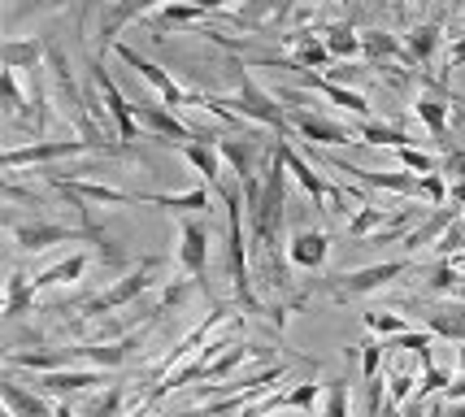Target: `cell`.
<instances>
[{
    "label": "cell",
    "instance_id": "5b68a950",
    "mask_svg": "<svg viewBox=\"0 0 465 417\" xmlns=\"http://www.w3.org/2000/svg\"><path fill=\"white\" fill-rule=\"evenodd\" d=\"M9 235L18 243V253H44L53 243H92L83 226H65V222H9Z\"/></svg>",
    "mask_w": 465,
    "mask_h": 417
},
{
    "label": "cell",
    "instance_id": "6da1fadb",
    "mask_svg": "<svg viewBox=\"0 0 465 417\" xmlns=\"http://www.w3.org/2000/svg\"><path fill=\"white\" fill-rule=\"evenodd\" d=\"M223 204H226V274L235 283V296L257 313L262 300L252 292V265H248V243H243V187H226L223 192Z\"/></svg>",
    "mask_w": 465,
    "mask_h": 417
},
{
    "label": "cell",
    "instance_id": "3957f363",
    "mask_svg": "<svg viewBox=\"0 0 465 417\" xmlns=\"http://www.w3.org/2000/svg\"><path fill=\"white\" fill-rule=\"evenodd\" d=\"M401 274H409V257H391V261H379V265H365V270H352V274L322 278V292L335 304H348V300H361L370 292L387 287V283H396Z\"/></svg>",
    "mask_w": 465,
    "mask_h": 417
},
{
    "label": "cell",
    "instance_id": "1f68e13d",
    "mask_svg": "<svg viewBox=\"0 0 465 417\" xmlns=\"http://www.w3.org/2000/svg\"><path fill=\"white\" fill-rule=\"evenodd\" d=\"M365 326H370V335H383V343L409 331L405 318H401V313H387V309H370V313H365Z\"/></svg>",
    "mask_w": 465,
    "mask_h": 417
},
{
    "label": "cell",
    "instance_id": "8d00e7d4",
    "mask_svg": "<svg viewBox=\"0 0 465 417\" xmlns=\"http://www.w3.org/2000/svg\"><path fill=\"white\" fill-rule=\"evenodd\" d=\"M322 417H352V396H348V382H331L326 387V404H322Z\"/></svg>",
    "mask_w": 465,
    "mask_h": 417
},
{
    "label": "cell",
    "instance_id": "f35d334b",
    "mask_svg": "<svg viewBox=\"0 0 465 417\" xmlns=\"http://www.w3.org/2000/svg\"><path fill=\"white\" fill-rule=\"evenodd\" d=\"M383 222H387L383 209H370V204H361V213H357V218H348V235H352V239H370V231H374V226H383Z\"/></svg>",
    "mask_w": 465,
    "mask_h": 417
},
{
    "label": "cell",
    "instance_id": "9a60e30c",
    "mask_svg": "<svg viewBox=\"0 0 465 417\" xmlns=\"http://www.w3.org/2000/svg\"><path fill=\"white\" fill-rule=\"evenodd\" d=\"M301 87H309V92H322L331 104H340V109H348V114H357L361 122H370V100L361 96V92H352V87H344V83H331L326 74H313V70H301Z\"/></svg>",
    "mask_w": 465,
    "mask_h": 417
},
{
    "label": "cell",
    "instance_id": "d6a6232c",
    "mask_svg": "<svg viewBox=\"0 0 465 417\" xmlns=\"http://www.w3.org/2000/svg\"><path fill=\"white\" fill-rule=\"evenodd\" d=\"M435 48H440V26H435V22H422V26L409 35V53H413L418 61H430L435 57Z\"/></svg>",
    "mask_w": 465,
    "mask_h": 417
},
{
    "label": "cell",
    "instance_id": "ac0fdd59",
    "mask_svg": "<svg viewBox=\"0 0 465 417\" xmlns=\"http://www.w3.org/2000/svg\"><path fill=\"white\" fill-rule=\"evenodd\" d=\"M183 157H187V165H192V170H196V174H201L204 183H209V187H213V183L223 179V148H218V144H213V139H192V144H183L179 148Z\"/></svg>",
    "mask_w": 465,
    "mask_h": 417
},
{
    "label": "cell",
    "instance_id": "44dd1931",
    "mask_svg": "<svg viewBox=\"0 0 465 417\" xmlns=\"http://www.w3.org/2000/svg\"><path fill=\"white\" fill-rule=\"evenodd\" d=\"M287 44H292V65L296 70H322V65H331V48H326V40H313L309 31H292V35H283Z\"/></svg>",
    "mask_w": 465,
    "mask_h": 417
},
{
    "label": "cell",
    "instance_id": "681fc988",
    "mask_svg": "<svg viewBox=\"0 0 465 417\" xmlns=\"http://www.w3.org/2000/svg\"><path fill=\"white\" fill-rule=\"evenodd\" d=\"M457 365H461V370H465V348H457Z\"/></svg>",
    "mask_w": 465,
    "mask_h": 417
},
{
    "label": "cell",
    "instance_id": "484cf974",
    "mask_svg": "<svg viewBox=\"0 0 465 417\" xmlns=\"http://www.w3.org/2000/svg\"><path fill=\"white\" fill-rule=\"evenodd\" d=\"M352 135H357V144H370V148H409L413 139L405 135V131H396V126H387V122H357L352 126Z\"/></svg>",
    "mask_w": 465,
    "mask_h": 417
},
{
    "label": "cell",
    "instance_id": "52a82bcc",
    "mask_svg": "<svg viewBox=\"0 0 465 417\" xmlns=\"http://www.w3.org/2000/svg\"><path fill=\"white\" fill-rule=\"evenodd\" d=\"M92 83H96V92L104 96L109 104V118H114V131H118V144H131V139H140V118H135V104L118 92V83L109 79V70H104V61L96 57L92 61Z\"/></svg>",
    "mask_w": 465,
    "mask_h": 417
},
{
    "label": "cell",
    "instance_id": "8fae6325",
    "mask_svg": "<svg viewBox=\"0 0 465 417\" xmlns=\"http://www.w3.org/2000/svg\"><path fill=\"white\" fill-rule=\"evenodd\" d=\"M179 265L192 283L209 270V226H204V222L192 218L179 226Z\"/></svg>",
    "mask_w": 465,
    "mask_h": 417
},
{
    "label": "cell",
    "instance_id": "b9f144b4",
    "mask_svg": "<svg viewBox=\"0 0 465 417\" xmlns=\"http://www.w3.org/2000/svg\"><path fill=\"white\" fill-rule=\"evenodd\" d=\"M361 44L370 57H401V44L391 40L387 31H370V35H361Z\"/></svg>",
    "mask_w": 465,
    "mask_h": 417
},
{
    "label": "cell",
    "instance_id": "f546056e",
    "mask_svg": "<svg viewBox=\"0 0 465 417\" xmlns=\"http://www.w3.org/2000/svg\"><path fill=\"white\" fill-rule=\"evenodd\" d=\"M426 287H430L435 296H444V292H452V296H457V292H461V287H465L461 265H457V261H452V257H444V261H440V265H435V274H430V283H426Z\"/></svg>",
    "mask_w": 465,
    "mask_h": 417
},
{
    "label": "cell",
    "instance_id": "f6af8a7d",
    "mask_svg": "<svg viewBox=\"0 0 465 417\" xmlns=\"http://www.w3.org/2000/svg\"><path fill=\"white\" fill-rule=\"evenodd\" d=\"M448 70H465V35L448 44Z\"/></svg>",
    "mask_w": 465,
    "mask_h": 417
},
{
    "label": "cell",
    "instance_id": "7bdbcfd3",
    "mask_svg": "<svg viewBox=\"0 0 465 417\" xmlns=\"http://www.w3.org/2000/svg\"><path fill=\"white\" fill-rule=\"evenodd\" d=\"M418 196L430 200L435 209H444V200H448V183H444V174H422V179H418Z\"/></svg>",
    "mask_w": 465,
    "mask_h": 417
},
{
    "label": "cell",
    "instance_id": "ee69618b",
    "mask_svg": "<svg viewBox=\"0 0 465 417\" xmlns=\"http://www.w3.org/2000/svg\"><path fill=\"white\" fill-rule=\"evenodd\" d=\"M440 253H444V257H461L465 253V218L448 226V235L440 239Z\"/></svg>",
    "mask_w": 465,
    "mask_h": 417
},
{
    "label": "cell",
    "instance_id": "f1b7e54d",
    "mask_svg": "<svg viewBox=\"0 0 465 417\" xmlns=\"http://www.w3.org/2000/svg\"><path fill=\"white\" fill-rule=\"evenodd\" d=\"M79 413H83V417H122V387H104V392H92Z\"/></svg>",
    "mask_w": 465,
    "mask_h": 417
},
{
    "label": "cell",
    "instance_id": "816d5d0a",
    "mask_svg": "<svg viewBox=\"0 0 465 417\" xmlns=\"http://www.w3.org/2000/svg\"><path fill=\"white\" fill-rule=\"evenodd\" d=\"M452 261H457V265H461V261H465V253H461V257H452Z\"/></svg>",
    "mask_w": 465,
    "mask_h": 417
},
{
    "label": "cell",
    "instance_id": "7c38bea8",
    "mask_svg": "<svg viewBox=\"0 0 465 417\" xmlns=\"http://www.w3.org/2000/svg\"><path fill=\"white\" fill-rule=\"evenodd\" d=\"M287 118H292V131H296V139H309V144H352V131L348 126H340V122L322 118V114H309V109H287Z\"/></svg>",
    "mask_w": 465,
    "mask_h": 417
},
{
    "label": "cell",
    "instance_id": "5bb4252c",
    "mask_svg": "<svg viewBox=\"0 0 465 417\" xmlns=\"http://www.w3.org/2000/svg\"><path fill=\"white\" fill-rule=\"evenodd\" d=\"M109 378L104 370H92V365H74V370H53V374H40V387L48 396H79V392H92V387H104Z\"/></svg>",
    "mask_w": 465,
    "mask_h": 417
},
{
    "label": "cell",
    "instance_id": "8992f818",
    "mask_svg": "<svg viewBox=\"0 0 465 417\" xmlns=\"http://www.w3.org/2000/svg\"><path fill=\"white\" fill-rule=\"evenodd\" d=\"M114 53H118V61H126V65H131V70H135V74H140V79L148 83L157 96H162L165 109H192V92H187V87H179V83H174V74H165L157 61H143L140 53H135V48H126V44H114Z\"/></svg>",
    "mask_w": 465,
    "mask_h": 417
},
{
    "label": "cell",
    "instance_id": "ab89813d",
    "mask_svg": "<svg viewBox=\"0 0 465 417\" xmlns=\"http://www.w3.org/2000/svg\"><path fill=\"white\" fill-rule=\"evenodd\" d=\"M383 343H379V339H365L361 343V378L365 382H374V378H379V370H383Z\"/></svg>",
    "mask_w": 465,
    "mask_h": 417
},
{
    "label": "cell",
    "instance_id": "4fadbf2b",
    "mask_svg": "<svg viewBox=\"0 0 465 417\" xmlns=\"http://www.w3.org/2000/svg\"><path fill=\"white\" fill-rule=\"evenodd\" d=\"M53 187L61 196H79L87 204H140V192H122V187H109V183H92V179H61V174H48Z\"/></svg>",
    "mask_w": 465,
    "mask_h": 417
},
{
    "label": "cell",
    "instance_id": "9c48e42d",
    "mask_svg": "<svg viewBox=\"0 0 465 417\" xmlns=\"http://www.w3.org/2000/svg\"><path fill=\"white\" fill-rule=\"evenodd\" d=\"M279 157H283V165H287V174L301 183L304 192H309V200H313V209H322V213H331L326 209V196H331V187H326V179L318 174V165L304 157L301 148H292V139H279V148H274Z\"/></svg>",
    "mask_w": 465,
    "mask_h": 417
},
{
    "label": "cell",
    "instance_id": "83f0119b",
    "mask_svg": "<svg viewBox=\"0 0 465 417\" xmlns=\"http://www.w3.org/2000/svg\"><path fill=\"white\" fill-rule=\"evenodd\" d=\"M326 48H331V57H357V53H365L361 35L352 31V26H326Z\"/></svg>",
    "mask_w": 465,
    "mask_h": 417
},
{
    "label": "cell",
    "instance_id": "ba28073f",
    "mask_svg": "<svg viewBox=\"0 0 465 417\" xmlns=\"http://www.w3.org/2000/svg\"><path fill=\"white\" fill-rule=\"evenodd\" d=\"M79 153H96L87 139H35L31 148H9L5 153V170L14 174L22 165H48V161L61 157H79Z\"/></svg>",
    "mask_w": 465,
    "mask_h": 417
},
{
    "label": "cell",
    "instance_id": "cb8c5ba5",
    "mask_svg": "<svg viewBox=\"0 0 465 417\" xmlns=\"http://www.w3.org/2000/svg\"><path fill=\"white\" fill-rule=\"evenodd\" d=\"M140 204H162V209H174V213H187V209H213V196H209V187H192V192H179V196L143 192Z\"/></svg>",
    "mask_w": 465,
    "mask_h": 417
},
{
    "label": "cell",
    "instance_id": "f907efd6",
    "mask_svg": "<svg viewBox=\"0 0 465 417\" xmlns=\"http://www.w3.org/2000/svg\"><path fill=\"white\" fill-rule=\"evenodd\" d=\"M457 300H465V287H461V292H457Z\"/></svg>",
    "mask_w": 465,
    "mask_h": 417
},
{
    "label": "cell",
    "instance_id": "d590c367",
    "mask_svg": "<svg viewBox=\"0 0 465 417\" xmlns=\"http://www.w3.org/2000/svg\"><path fill=\"white\" fill-rule=\"evenodd\" d=\"M413 114H418V118H422L426 126H430V135H444V131H448V109L440 104V100L422 96L418 104H413Z\"/></svg>",
    "mask_w": 465,
    "mask_h": 417
},
{
    "label": "cell",
    "instance_id": "e0dca14e",
    "mask_svg": "<svg viewBox=\"0 0 465 417\" xmlns=\"http://www.w3.org/2000/svg\"><path fill=\"white\" fill-rule=\"evenodd\" d=\"M157 5H170V0H114V5L104 9V18H101V53L118 44V31L126 26V22H135L140 14L157 9Z\"/></svg>",
    "mask_w": 465,
    "mask_h": 417
},
{
    "label": "cell",
    "instance_id": "7a4b0ae2",
    "mask_svg": "<svg viewBox=\"0 0 465 417\" xmlns=\"http://www.w3.org/2000/svg\"><path fill=\"white\" fill-rule=\"evenodd\" d=\"M235 79H240V96L226 100V104H231L243 122H257V126H265V131H279V139H296L292 118H287V109L279 104V96H270L265 87H257L243 65H235Z\"/></svg>",
    "mask_w": 465,
    "mask_h": 417
},
{
    "label": "cell",
    "instance_id": "60d3db41",
    "mask_svg": "<svg viewBox=\"0 0 465 417\" xmlns=\"http://www.w3.org/2000/svg\"><path fill=\"white\" fill-rule=\"evenodd\" d=\"M252 352H257V348H248V343H235L231 352H223V357H218L213 365H209V378H226L231 370H235V365H240L243 357H252Z\"/></svg>",
    "mask_w": 465,
    "mask_h": 417
},
{
    "label": "cell",
    "instance_id": "4316f807",
    "mask_svg": "<svg viewBox=\"0 0 465 417\" xmlns=\"http://www.w3.org/2000/svg\"><path fill=\"white\" fill-rule=\"evenodd\" d=\"M31 309H35V283L22 274V270H14L9 287H5V318H22Z\"/></svg>",
    "mask_w": 465,
    "mask_h": 417
},
{
    "label": "cell",
    "instance_id": "e575fe53",
    "mask_svg": "<svg viewBox=\"0 0 465 417\" xmlns=\"http://www.w3.org/2000/svg\"><path fill=\"white\" fill-rule=\"evenodd\" d=\"M0 96H5V114L9 118H26V100L18 92V70H5L0 74Z\"/></svg>",
    "mask_w": 465,
    "mask_h": 417
},
{
    "label": "cell",
    "instance_id": "836d02e7",
    "mask_svg": "<svg viewBox=\"0 0 465 417\" xmlns=\"http://www.w3.org/2000/svg\"><path fill=\"white\" fill-rule=\"evenodd\" d=\"M396 157H401V165H405V174H440V161L430 157V153H422V148H396Z\"/></svg>",
    "mask_w": 465,
    "mask_h": 417
},
{
    "label": "cell",
    "instance_id": "30bf717a",
    "mask_svg": "<svg viewBox=\"0 0 465 417\" xmlns=\"http://www.w3.org/2000/svg\"><path fill=\"white\" fill-rule=\"evenodd\" d=\"M135 118H140L143 131H153V135L162 139H174V144H192V139H201L192 126H183L179 118H174V109H165V104H157V100H135Z\"/></svg>",
    "mask_w": 465,
    "mask_h": 417
},
{
    "label": "cell",
    "instance_id": "2e32d148",
    "mask_svg": "<svg viewBox=\"0 0 465 417\" xmlns=\"http://www.w3.org/2000/svg\"><path fill=\"white\" fill-rule=\"evenodd\" d=\"M331 257V235L326 231H296L287 239V261L296 270H322Z\"/></svg>",
    "mask_w": 465,
    "mask_h": 417
},
{
    "label": "cell",
    "instance_id": "74e56055",
    "mask_svg": "<svg viewBox=\"0 0 465 417\" xmlns=\"http://www.w3.org/2000/svg\"><path fill=\"white\" fill-rule=\"evenodd\" d=\"M162 22H179V26H187V22H201V5L196 0H170V5H162V14H157Z\"/></svg>",
    "mask_w": 465,
    "mask_h": 417
},
{
    "label": "cell",
    "instance_id": "277c9868",
    "mask_svg": "<svg viewBox=\"0 0 465 417\" xmlns=\"http://www.w3.org/2000/svg\"><path fill=\"white\" fill-rule=\"evenodd\" d=\"M157 265L162 261L157 257H148V261H140L135 270H126V274L109 287V292H101V296H92L87 304H83V313L87 318H104V313H114V309H122V304H131V300H140L143 292H153V283H157Z\"/></svg>",
    "mask_w": 465,
    "mask_h": 417
},
{
    "label": "cell",
    "instance_id": "ffe728a7",
    "mask_svg": "<svg viewBox=\"0 0 465 417\" xmlns=\"http://www.w3.org/2000/svg\"><path fill=\"white\" fill-rule=\"evenodd\" d=\"M452 222H461V209H457V204H452V209H435V213H430V218L422 222V226H413V231H409V239H405V253H422L426 243H435V239H444L448 235V226H452Z\"/></svg>",
    "mask_w": 465,
    "mask_h": 417
},
{
    "label": "cell",
    "instance_id": "d6986e66",
    "mask_svg": "<svg viewBox=\"0 0 465 417\" xmlns=\"http://www.w3.org/2000/svg\"><path fill=\"white\" fill-rule=\"evenodd\" d=\"M0 400H5V413L9 417H53V409H57V404H48V400L35 396V392H22L14 378L0 382Z\"/></svg>",
    "mask_w": 465,
    "mask_h": 417
},
{
    "label": "cell",
    "instance_id": "4dcf8cb0",
    "mask_svg": "<svg viewBox=\"0 0 465 417\" xmlns=\"http://www.w3.org/2000/svg\"><path fill=\"white\" fill-rule=\"evenodd\" d=\"M283 400H287V413H313V404L322 400V382H296L292 392H283Z\"/></svg>",
    "mask_w": 465,
    "mask_h": 417
},
{
    "label": "cell",
    "instance_id": "7dc6e473",
    "mask_svg": "<svg viewBox=\"0 0 465 417\" xmlns=\"http://www.w3.org/2000/svg\"><path fill=\"white\" fill-rule=\"evenodd\" d=\"M53 417H83L79 409H70V404H57V409H53Z\"/></svg>",
    "mask_w": 465,
    "mask_h": 417
},
{
    "label": "cell",
    "instance_id": "d4e9b609",
    "mask_svg": "<svg viewBox=\"0 0 465 417\" xmlns=\"http://www.w3.org/2000/svg\"><path fill=\"white\" fill-rule=\"evenodd\" d=\"M426 331H430L435 339H448V343L465 348V304H452V309H435V313L426 318Z\"/></svg>",
    "mask_w": 465,
    "mask_h": 417
},
{
    "label": "cell",
    "instance_id": "bcb514c9",
    "mask_svg": "<svg viewBox=\"0 0 465 417\" xmlns=\"http://www.w3.org/2000/svg\"><path fill=\"white\" fill-rule=\"evenodd\" d=\"M444 170H448V174L457 170V179H465V153H448V157H444Z\"/></svg>",
    "mask_w": 465,
    "mask_h": 417
},
{
    "label": "cell",
    "instance_id": "c3c4849f",
    "mask_svg": "<svg viewBox=\"0 0 465 417\" xmlns=\"http://www.w3.org/2000/svg\"><path fill=\"white\" fill-rule=\"evenodd\" d=\"M148 413H153V409H143V404H140V409H135V413H126V417H148Z\"/></svg>",
    "mask_w": 465,
    "mask_h": 417
},
{
    "label": "cell",
    "instance_id": "7402d4cb",
    "mask_svg": "<svg viewBox=\"0 0 465 417\" xmlns=\"http://www.w3.org/2000/svg\"><path fill=\"white\" fill-rule=\"evenodd\" d=\"M87 261H92L87 253H70V257H61L57 265L40 270L31 283H35V292H44V287H70V283H79V278L87 274Z\"/></svg>",
    "mask_w": 465,
    "mask_h": 417
},
{
    "label": "cell",
    "instance_id": "603a6c76",
    "mask_svg": "<svg viewBox=\"0 0 465 417\" xmlns=\"http://www.w3.org/2000/svg\"><path fill=\"white\" fill-rule=\"evenodd\" d=\"M40 57H48V44L44 40H9L0 48V61H5V70H40Z\"/></svg>",
    "mask_w": 465,
    "mask_h": 417
}]
</instances>
